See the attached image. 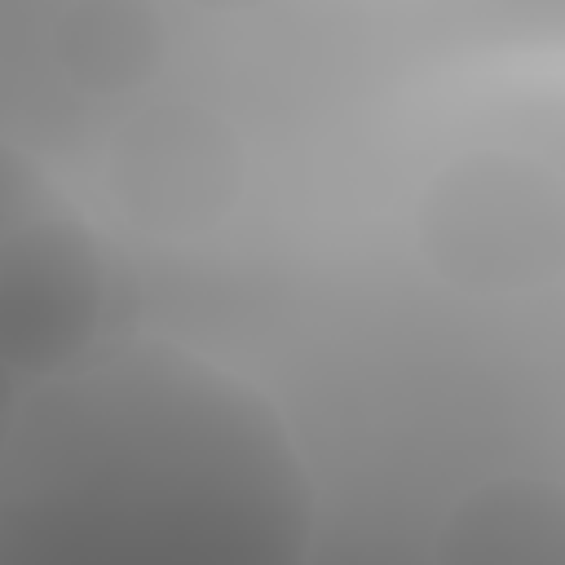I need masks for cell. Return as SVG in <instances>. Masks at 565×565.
I'll list each match as a JSON object with an SVG mask.
<instances>
[{
    "instance_id": "1",
    "label": "cell",
    "mask_w": 565,
    "mask_h": 565,
    "mask_svg": "<svg viewBox=\"0 0 565 565\" xmlns=\"http://www.w3.org/2000/svg\"><path fill=\"white\" fill-rule=\"evenodd\" d=\"M318 486L278 402L168 335H110L0 424V565L305 561Z\"/></svg>"
},
{
    "instance_id": "2",
    "label": "cell",
    "mask_w": 565,
    "mask_h": 565,
    "mask_svg": "<svg viewBox=\"0 0 565 565\" xmlns=\"http://www.w3.org/2000/svg\"><path fill=\"white\" fill-rule=\"evenodd\" d=\"M124 278L62 181L0 132V424L119 335Z\"/></svg>"
},
{
    "instance_id": "3",
    "label": "cell",
    "mask_w": 565,
    "mask_h": 565,
    "mask_svg": "<svg viewBox=\"0 0 565 565\" xmlns=\"http://www.w3.org/2000/svg\"><path fill=\"white\" fill-rule=\"evenodd\" d=\"M154 44L159 35L146 26V9L128 0H97L71 22L66 66L93 88H124L154 66Z\"/></svg>"
}]
</instances>
